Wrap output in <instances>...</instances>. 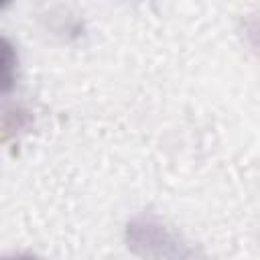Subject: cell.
Segmentation results:
<instances>
[{
    "label": "cell",
    "instance_id": "6da1fadb",
    "mask_svg": "<svg viewBox=\"0 0 260 260\" xmlns=\"http://www.w3.org/2000/svg\"><path fill=\"white\" fill-rule=\"evenodd\" d=\"M124 244L140 260H173L185 244L165 219L142 211L132 215L124 225Z\"/></svg>",
    "mask_w": 260,
    "mask_h": 260
},
{
    "label": "cell",
    "instance_id": "7a4b0ae2",
    "mask_svg": "<svg viewBox=\"0 0 260 260\" xmlns=\"http://www.w3.org/2000/svg\"><path fill=\"white\" fill-rule=\"evenodd\" d=\"M49 28L63 41H79L85 35V22L77 14H71L67 10L53 12L49 16Z\"/></svg>",
    "mask_w": 260,
    "mask_h": 260
},
{
    "label": "cell",
    "instance_id": "3957f363",
    "mask_svg": "<svg viewBox=\"0 0 260 260\" xmlns=\"http://www.w3.org/2000/svg\"><path fill=\"white\" fill-rule=\"evenodd\" d=\"M18 47L4 37L2 39V93L14 89L18 79Z\"/></svg>",
    "mask_w": 260,
    "mask_h": 260
},
{
    "label": "cell",
    "instance_id": "277c9868",
    "mask_svg": "<svg viewBox=\"0 0 260 260\" xmlns=\"http://www.w3.org/2000/svg\"><path fill=\"white\" fill-rule=\"evenodd\" d=\"M28 124H30V112L28 110H24L20 106H16L12 110H6L4 112V138H8V134L14 132V130L18 134L20 130L28 128Z\"/></svg>",
    "mask_w": 260,
    "mask_h": 260
},
{
    "label": "cell",
    "instance_id": "5b68a950",
    "mask_svg": "<svg viewBox=\"0 0 260 260\" xmlns=\"http://www.w3.org/2000/svg\"><path fill=\"white\" fill-rule=\"evenodd\" d=\"M242 35L246 43L260 53V14H250L242 20Z\"/></svg>",
    "mask_w": 260,
    "mask_h": 260
},
{
    "label": "cell",
    "instance_id": "8992f818",
    "mask_svg": "<svg viewBox=\"0 0 260 260\" xmlns=\"http://www.w3.org/2000/svg\"><path fill=\"white\" fill-rule=\"evenodd\" d=\"M173 260H209L199 248H193L189 244H183L179 248V252L173 256Z\"/></svg>",
    "mask_w": 260,
    "mask_h": 260
},
{
    "label": "cell",
    "instance_id": "52a82bcc",
    "mask_svg": "<svg viewBox=\"0 0 260 260\" xmlns=\"http://www.w3.org/2000/svg\"><path fill=\"white\" fill-rule=\"evenodd\" d=\"M2 260H41V258L32 252H14L10 256H4Z\"/></svg>",
    "mask_w": 260,
    "mask_h": 260
}]
</instances>
